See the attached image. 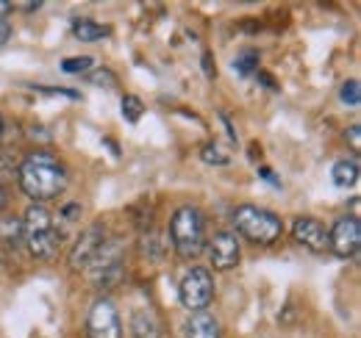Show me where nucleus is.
<instances>
[{
  "label": "nucleus",
  "instance_id": "obj_1",
  "mask_svg": "<svg viewBox=\"0 0 361 338\" xmlns=\"http://www.w3.org/2000/svg\"><path fill=\"white\" fill-rule=\"evenodd\" d=\"M20 186L28 197H34L37 203H45V200H53L64 186H67V169L64 164L50 156V153H31L20 169Z\"/></svg>",
  "mask_w": 361,
  "mask_h": 338
},
{
  "label": "nucleus",
  "instance_id": "obj_2",
  "mask_svg": "<svg viewBox=\"0 0 361 338\" xmlns=\"http://www.w3.org/2000/svg\"><path fill=\"white\" fill-rule=\"evenodd\" d=\"M23 242L28 244V250L34 258L39 261H50L56 258L59 247H61V233L56 230L53 225V216L45 206H31L25 211V219H23Z\"/></svg>",
  "mask_w": 361,
  "mask_h": 338
},
{
  "label": "nucleus",
  "instance_id": "obj_3",
  "mask_svg": "<svg viewBox=\"0 0 361 338\" xmlns=\"http://www.w3.org/2000/svg\"><path fill=\"white\" fill-rule=\"evenodd\" d=\"M233 225L245 239L256 244H272L283 230V222L275 213L256 208V206H239L233 211Z\"/></svg>",
  "mask_w": 361,
  "mask_h": 338
},
{
  "label": "nucleus",
  "instance_id": "obj_4",
  "mask_svg": "<svg viewBox=\"0 0 361 338\" xmlns=\"http://www.w3.org/2000/svg\"><path fill=\"white\" fill-rule=\"evenodd\" d=\"M170 236H173V244H176V253L180 258H197L203 250V219L197 208H178L173 213V222H170Z\"/></svg>",
  "mask_w": 361,
  "mask_h": 338
},
{
  "label": "nucleus",
  "instance_id": "obj_5",
  "mask_svg": "<svg viewBox=\"0 0 361 338\" xmlns=\"http://www.w3.org/2000/svg\"><path fill=\"white\" fill-rule=\"evenodd\" d=\"M180 305L189 308V311H197L203 313L209 308V302L214 299V280H212V272L203 269V266H195L183 275L180 280Z\"/></svg>",
  "mask_w": 361,
  "mask_h": 338
},
{
  "label": "nucleus",
  "instance_id": "obj_6",
  "mask_svg": "<svg viewBox=\"0 0 361 338\" xmlns=\"http://www.w3.org/2000/svg\"><path fill=\"white\" fill-rule=\"evenodd\" d=\"M87 336L90 338H123L120 313L109 299H97L87 316Z\"/></svg>",
  "mask_w": 361,
  "mask_h": 338
},
{
  "label": "nucleus",
  "instance_id": "obj_7",
  "mask_svg": "<svg viewBox=\"0 0 361 338\" xmlns=\"http://www.w3.org/2000/svg\"><path fill=\"white\" fill-rule=\"evenodd\" d=\"M328 247L339 258H356L361 247V225L356 216H345L328 233Z\"/></svg>",
  "mask_w": 361,
  "mask_h": 338
},
{
  "label": "nucleus",
  "instance_id": "obj_8",
  "mask_svg": "<svg viewBox=\"0 0 361 338\" xmlns=\"http://www.w3.org/2000/svg\"><path fill=\"white\" fill-rule=\"evenodd\" d=\"M103 244H106V230H103V225H92L90 230L75 242V247H73V253H70V269H73V272H87Z\"/></svg>",
  "mask_w": 361,
  "mask_h": 338
},
{
  "label": "nucleus",
  "instance_id": "obj_9",
  "mask_svg": "<svg viewBox=\"0 0 361 338\" xmlns=\"http://www.w3.org/2000/svg\"><path fill=\"white\" fill-rule=\"evenodd\" d=\"M292 236L298 244L309 247L312 253H325L328 250V230L319 219H312V216H300L292 227Z\"/></svg>",
  "mask_w": 361,
  "mask_h": 338
},
{
  "label": "nucleus",
  "instance_id": "obj_10",
  "mask_svg": "<svg viewBox=\"0 0 361 338\" xmlns=\"http://www.w3.org/2000/svg\"><path fill=\"white\" fill-rule=\"evenodd\" d=\"M239 242H236V236L233 233H228V230H220L214 239H212V244H209V258H212V263H214V269H220V272H228V269H233L236 263H239Z\"/></svg>",
  "mask_w": 361,
  "mask_h": 338
},
{
  "label": "nucleus",
  "instance_id": "obj_11",
  "mask_svg": "<svg viewBox=\"0 0 361 338\" xmlns=\"http://www.w3.org/2000/svg\"><path fill=\"white\" fill-rule=\"evenodd\" d=\"M186 338H220V322L212 313H195L186 327H183Z\"/></svg>",
  "mask_w": 361,
  "mask_h": 338
},
{
  "label": "nucleus",
  "instance_id": "obj_12",
  "mask_svg": "<svg viewBox=\"0 0 361 338\" xmlns=\"http://www.w3.org/2000/svg\"><path fill=\"white\" fill-rule=\"evenodd\" d=\"M109 34H111L109 25H100L92 20H73V37L81 42H97V39H106Z\"/></svg>",
  "mask_w": 361,
  "mask_h": 338
},
{
  "label": "nucleus",
  "instance_id": "obj_13",
  "mask_svg": "<svg viewBox=\"0 0 361 338\" xmlns=\"http://www.w3.org/2000/svg\"><path fill=\"white\" fill-rule=\"evenodd\" d=\"M359 180V161L356 158H342L334 164V183L342 186V189H350L356 186Z\"/></svg>",
  "mask_w": 361,
  "mask_h": 338
},
{
  "label": "nucleus",
  "instance_id": "obj_14",
  "mask_svg": "<svg viewBox=\"0 0 361 338\" xmlns=\"http://www.w3.org/2000/svg\"><path fill=\"white\" fill-rule=\"evenodd\" d=\"M131 333L134 338H159V325L147 311H136L131 319Z\"/></svg>",
  "mask_w": 361,
  "mask_h": 338
},
{
  "label": "nucleus",
  "instance_id": "obj_15",
  "mask_svg": "<svg viewBox=\"0 0 361 338\" xmlns=\"http://www.w3.org/2000/svg\"><path fill=\"white\" fill-rule=\"evenodd\" d=\"M0 242H6L8 247H17L23 242V222H17L11 216L0 219Z\"/></svg>",
  "mask_w": 361,
  "mask_h": 338
},
{
  "label": "nucleus",
  "instance_id": "obj_16",
  "mask_svg": "<svg viewBox=\"0 0 361 338\" xmlns=\"http://www.w3.org/2000/svg\"><path fill=\"white\" fill-rule=\"evenodd\" d=\"M233 70H236V75L250 78V75L259 70V50H245V53H239V58H233Z\"/></svg>",
  "mask_w": 361,
  "mask_h": 338
},
{
  "label": "nucleus",
  "instance_id": "obj_17",
  "mask_svg": "<svg viewBox=\"0 0 361 338\" xmlns=\"http://www.w3.org/2000/svg\"><path fill=\"white\" fill-rule=\"evenodd\" d=\"M142 114H145V103L136 97V94H128V97H123V117L136 125L139 120H142Z\"/></svg>",
  "mask_w": 361,
  "mask_h": 338
},
{
  "label": "nucleus",
  "instance_id": "obj_18",
  "mask_svg": "<svg viewBox=\"0 0 361 338\" xmlns=\"http://www.w3.org/2000/svg\"><path fill=\"white\" fill-rule=\"evenodd\" d=\"M92 64H94V58H92V56H75V58L61 61V70L73 75V73H87Z\"/></svg>",
  "mask_w": 361,
  "mask_h": 338
},
{
  "label": "nucleus",
  "instance_id": "obj_19",
  "mask_svg": "<svg viewBox=\"0 0 361 338\" xmlns=\"http://www.w3.org/2000/svg\"><path fill=\"white\" fill-rule=\"evenodd\" d=\"M342 103L345 106H350V108H356L361 103V84L359 81H348V84L342 86Z\"/></svg>",
  "mask_w": 361,
  "mask_h": 338
},
{
  "label": "nucleus",
  "instance_id": "obj_20",
  "mask_svg": "<svg viewBox=\"0 0 361 338\" xmlns=\"http://www.w3.org/2000/svg\"><path fill=\"white\" fill-rule=\"evenodd\" d=\"M200 156H203V161H206V164H220V167H226L228 164V156L217 147V144H206Z\"/></svg>",
  "mask_w": 361,
  "mask_h": 338
},
{
  "label": "nucleus",
  "instance_id": "obj_21",
  "mask_svg": "<svg viewBox=\"0 0 361 338\" xmlns=\"http://www.w3.org/2000/svg\"><path fill=\"white\" fill-rule=\"evenodd\" d=\"M92 84L94 86H114V73L100 70V73H94V75H92Z\"/></svg>",
  "mask_w": 361,
  "mask_h": 338
},
{
  "label": "nucleus",
  "instance_id": "obj_22",
  "mask_svg": "<svg viewBox=\"0 0 361 338\" xmlns=\"http://www.w3.org/2000/svg\"><path fill=\"white\" fill-rule=\"evenodd\" d=\"M348 139H350V147L359 153L361 150V127L359 125H353L350 127V133H348Z\"/></svg>",
  "mask_w": 361,
  "mask_h": 338
},
{
  "label": "nucleus",
  "instance_id": "obj_23",
  "mask_svg": "<svg viewBox=\"0 0 361 338\" xmlns=\"http://www.w3.org/2000/svg\"><path fill=\"white\" fill-rule=\"evenodd\" d=\"M259 175H262V177H264V180H267V183H272V186H281V180H278V177H275V175H272V172H270V167H259Z\"/></svg>",
  "mask_w": 361,
  "mask_h": 338
},
{
  "label": "nucleus",
  "instance_id": "obj_24",
  "mask_svg": "<svg viewBox=\"0 0 361 338\" xmlns=\"http://www.w3.org/2000/svg\"><path fill=\"white\" fill-rule=\"evenodd\" d=\"M78 211H81V206H75V203H70V206H64V219H75L78 216Z\"/></svg>",
  "mask_w": 361,
  "mask_h": 338
},
{
  "label": "nucleus",
  "instance_id": "obj_25",
  "mask_svg": "<svg viewBox=\"0 0 361 338\" xmlns=\"http://www.w3.org/2000/svg\"><path fill=\"white\" fill-rule=\"evenodd\" d=\"M8 37H11V28H8V23H6V20H0V44L8 42Z\"/></svg>",
  "mask_w": 361,
  "mask_h": 338
},
{
  "label": "nucleus",
  "instance_id": "obj_26",
  "mask_svg": "<svg viewBox=\"0 0 361 338\" xmlns=\"http://www.w3.org/2000/svg\"><path fill=\"white\" fill-rule=\"evenodd\" d=\"M203 67H206V75L212 78V75H214V67H212V56H209V53L203 56Z\"/></svg>",
  "mask_w": 361,
  "mask_h": 338
},
{
  "label": "nucleus",
  "instance_id": "obj_27",
  "mask_svg": "<svg viewBox=\"0 0 361 338\" xmlns=\"http://www.w3.org/2000/svg\"><path fill=\"white\" fill-rule=\"evenodd\" d=\"M39 6H42V3H39V0H37V3H20V6H17V8H23V11H37V8H39Z\"/></svg>",
  "mask_w": 361,
  "mask_h": 338
},
{
  "label": "nucleus",
  "instance_id": "obj_28",
  "mask_svg": "<svg viewBox=\"0 0 361 338\" xmlns=\"http://www.w3.org/2000/svg\"><path fill=\"white\" fill-rule=\"evenodd\" d=\"M11 8H14L11 3H6V0H0V20H6V14H8Z\"/></svg>",
  "mask_w": 361,
  "mask_h": 338
},
{
  "label": "nucleus",
  "instance_id": "obj_29",
  "mask_svg": "<svg viewBox=\"0 0 361 338\" xmlns=\"http://www.w3.org/2000/svg\"><path fill=\"white\" fill-rule=\"evenodd\" d=\"M259 81L264 86H270V89H275V84H272V75L270 73H259Z\"/></svg>",
  "mask_w": 361,
  "mask_h": 338
},
{
  "label": "nucleus",
  "instance_id": "obj_30",
  "mask_svg": "<svg viewBox=\"0 0 361 338\" xmlns=\"http://www.w3.org/2000/svg\"><path fill=\"white\" fill-rule=\"evenodd\" d=\"M6 208V192H3V186H0V211Z\"/></svg>",
  "mask_w": 361,
  "mask_h": 338
},
{
  "label": "nucleus",
  "instance_id": "obj_31",
  "mask_svg": "<svg viewBox=\"0 0 361 338\" xmlns=\"http://www.w3.org/2000/svg\"><path fill=\"white\" fill-rule=\"evenodd\" d=\"M0 136H3V117H0Z\"/></svg>",
  "mask_w": 361,
  "mask_h": 338
}]
</instances>
